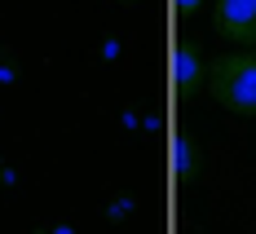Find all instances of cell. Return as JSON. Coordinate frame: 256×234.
<instances>
[{"instance_id":"obj_1","label":"cell","mask_w":256,"mask_h":234,"mask_svg":"<svg viewBox=\"0 0 256 234\" xmlns=\"http://www.w3.org/2000/svg\"><path fill=\"white\" fill-rule=\"evenodd\" d=\"M208 93L234 115H256V53H226L208 62Z\"/></svg>"},{"instance_id":"obj_2","label":"cell","mask_w":256,"mask_h":234,"mask_svg":"<svg viewBox=\"0 0 256 234\" xmlns=\"http://www.w3.org/2000/svg\"><path fill=\"white\" fill-rule=\"evenodd\" d=\"M204 80H208V62L199 53V44L194 40H177L172 44V98L177 102L194 98L204 88Z\"/></svg>"},{"instance_id":"obj_3","label":"cell","mask_w":256,"mask_h":234,"mask_svg":"<svg viewBox=\"0 0 256 234\" xmlns=\"http://www.w3.org/2000/svg\"><path fill=\"white\" fill-rule=\"evenodd\" d=\"M212 22H216V31L226 40L256 49V0H216Z\"/></svg>"},{"instance_id":"obj_4","label":"cell","mask_w":256,"mask_h":234,"mask_svg":"<svg viewBox=\"0 0 256 234\" xmlns=\"http://www.w3.org/2000/svg\"><path fill=\"white\" fill-rule=\"evenodd\" d=\"M168 168H172V182H194L199 172H204V159H199V146L186 137V132H172V142H168Z\"/></svg>"},{"instance_id":"obj_5","label":"cell","mask_w":256,"mask_h":234,"mask_svg":"<svg viewBox=\"0 0 256 234\" xmlns=\"http://www.w3.org/2000/svg\"><path fill=\"white\" fill-rule=\"evenodd\" d=\"M199 4H204V0H172V9H177V14H194Z\"/></svg>"}]
</instances>
